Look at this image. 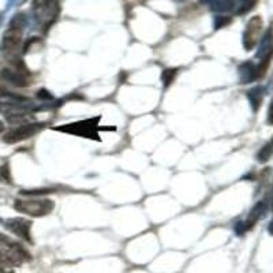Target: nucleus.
I'll return each instance as SVG.
<instances>
[{
    "mask_svg": "<svg viewBox=\"0 0 273 273\" xmlns=\"http://www.w3.org/2000/svg\"><path fill=\"white\" fill-rule=\"evenodd\" d=\"M262 28H264V22L261 17H253L249 21L245 33H243V47L246 51H252L257 45Z\"/></svg>",
    "mask_w": 273,
    "mask_h": 273,
    "instance_id": "5",
    "label": "nucleus"
},
{
    "mask_svg": "<svg viewBox=\"0 0 273 273\" xmlns=\"http://www.w3.org/2000/svg\"><path fill=\"white\" fill-rule=\"evenodd\" d=\"M14 208L21 213L32 217H42L49 215L55 203L47 198H32V200H15Z\"/></svg>",
    "mask_w": 273,
    "mask_h": 273,
    "instance_id": "2",
    "label": "nucleus"
},
{
    "mask_svg": "<svg viewBox=\"0 0 273 273\" xmlns=\"http://www.w3.org/2000/svg\"><path fill=\"white\" fill-rule=\"evenodd\" d=\"M262 89L261 88H254L253 91H249V97H250V101H252L253 107H254V111H257L259 108V104L262 101Z\"/></svg>",
    "mask_w": 273,
    "mask_h": 273,
    "instance_id": "13",
    "label": "nucleus"
},
{
    "mask_svg": "<svg viewBox=\"0 0 273 273\" xmlns=\"http://www.w3.org/2000/svg\"><path fill=\"white\" fill-rule=\"evenodd\" d=\"M0 182L11 183V174L7 160L0 159Z\"/></svg>",
    "mask_w": 273,
    "mask_h": 273,
    "instance_id": "12",
    "label": "nucleus"
},
{
    "mask_svg": "<svg viewBox=\"0 0 273 273\" xmlns=\"http://www.w3.org/2000/svg\"><path fill=\"white\" fill-rule=\"evenodd\" d=\"M257 0H228L227 1V6H228V10H231L234 14L237 15H242L249 13L254 4H255Z\"/></svg>",
    "mask_w": 273,
    "mask_h": 273,
    "instance_id": "10",
    "label": "nucleus"
},
{
    "mask_svg": "<svg viewBox=\"0 0 273 273\" xmlns=\"http://www.w3.org/2000/svg\"><path fill=\"white\" fill-rule=\"evenodd\" d=\"M3 130H4V125L3 122H0V133H3Z\"/></svg>",
    "mask_w": 273,
    "mask_h": 273,
    "instance_id": "21",
    "label": "nucleus"
},
{
    "mask_svg": "<svg viewBox=\"0 0 273 273\" xmlns=\"http://www.w3.org/2000/svg\"><path fill=\"white\" fill-rule=\"evenodd\" d=\"M176 74H178V70H176V69H167V70L163 71L161 79H163V82H164V86H165V88H168L169 85L174 82Z\"/></svg>",
    "mask_w": 273,
    "mask_h": 273,
    "instance_id": "14",
    "label": "nucleus"
},
{
    "mask_svg": "<svg viewBox=\"0 0 273 273\" xmlns=\"http://www.w3.org/2000/svg\"><path fill=\"white\" fill-rule=\"evenodd\" d=\"M59 4L55 0H35V11L38 19L41 21L44 32L55 22L59 15Z\"/></svg>",
    "mask_w": 273,
    "mask_h": 273,
    "instance_id": "3",
    "label": "nucleus"
},
{
    "mask_svg": "<svg viewBox=\"0 0 273 273\" xmlns=\"http://www.w3.org/2000/svg\"><path fill=\"white\" fill-rule=\"evenodd\" d=\"M42 127H44L42 123H25V125H21L19 127L13 128V130H10L8 133L4 134L3 141H4L6 144H17V142H21V141L32 138L33 135H36V134L41 130Z\"/></svg>",
    "mask_w": 273,
    "mask_h": 273,
    "instance_id": "4",
    "label": "nucleus"
},
{
    "mask_svg": "<svg viewBox=\"0 0 273 273\" xmlns=\"http://www.w3.org/2000/svg\"><path fill=\"white\" fill-rule=\"evenodd\" d=\"M0 79L8 82L15 88H26L30 82V74H25L22 71L17 70L14 67H8V69H3L0 71Z\"/></svg>",
    "mask_w": 273,
    "mask_h": 273,
    "instance_id": "8",
    "label": "nucleus"
},
{
    "mask_svg": "<svg viewBox=\"0 0 273 273\" xmlns=\"http://www.w3.org/2000/svg\"><path fill=\"white\" fill-rule=\"evenodd\" d=\"M231 23V18H225V17H217L216 19V28H223L225 25Z\"/></svg>",
    "mask_w": 273,
    "mask_h": 273,
    "instance_id": "17",
    "label": "nucleus"
},
{
    "mask_svg": "<svg viewBox=\"0 0 273 273\" xmlns=\"http://www.w3.org/2000/svg\"><path fill=\"white\" fill-rule=\"evenodd\" d=\"M269 231H271V234H272V235H273V221H272V223H271V227H269Z\"/></svg>",
    "mask_w": 273,
    "mask_h": 273,
    "instance_id": "22",
    "label": "nucleus"
},
{
    "mask_svg": "<svg viewBox=\"0 0 273 273\" xmlns=\"http://www.w3.org/2000/svg\"><path fill=\"white\" fill-rule=\"evenodd\" d=\"M22 42V25L15 23L13 21L11 26L3 36L1 40V51L7 54H14L17 49L19 48Z\"/></svg>",
    "mask_w": 273,
    "mask_h": 273,
    "instance_id": "6",
    "label": "nucleus"
},
{
    "mask_svg": "<svg viewBox=\"0 0 273 273\" xmlns=\"http://www.w3.org/2000/svg\"><path fill=\"white\" fill-rule=\"evenodd\" d=\"M48 193H55L54 189H38V190H22V196H29V197H40L44 194H48Z\"/></svg>",
    "mask_w": 273,
    "mask_h": 273,
    "instance_id": "16",
    "label": "nucleus"
},
{
    "mask_svg": "<svg viewBox=\"0 0 273 273\" xmlns=\"http://www.w3.org/2000/svg\"><path fill=\"white\" fill-rule=\"evenodd\" d=\"M268 122L273 125V100L272 104H271V108H269V112H268Z\"/></svg>",
    "mask_w": 273,
    "mask_h": 273,
    "instance_id": "19",
    "label": "nucleus"
},
{
    "mask_svg": "<svg viewBox=\"0 0 273 273\" xmlns=\"http://www.w3.org/2000/svg\"><path fill=\"white\" fill-rule=\"evenodd\" d=\"M88 125V120L86 122H79V123H74V125H66V127H56V130H60V131H64V133H71V134H77L79 135L81 130L82 131V137H89V138H96L97 134L93 133V128H94V125L93 126H86Z\"/></svg>",
    "mask_w": 273,
    "mask_h": 273,
    "instance_id": "9",
    "label": "nucleus"
},
{
    "mask_svg": "<svg viewBox=\"0 0 273 273\" xmlns=\"http://www.w3.org/2000/svg\"><path fill=\"white\" fill-rule=\"evenodd\" d=\"M28 259H30V254L22 245L0 234V265L17 266Z\"/></svg>",
    "mask_w": 273,
    "mask_h": 273,
    "instance_id": "1",
    "label": "nucleus"
},
{
    "mask_svg": "<svg viewBox=\"0 0 273 273\" xmlns=\"http://www.w3.org/2000/svg\"><path fill=\"white\" fill-rule=\"evenodd\" d=\"M0 273H14V271L6 265H0Z\"/></svg>",
    "mask_w": 273,
    "mask_h": 273,
    "instance_id": "20",
    "label": "nucleus"
},
{
    "mask_svg": "<svg viewBox=\"0 0 273 273\" xmlns=\"http://www.w3.org/2000/svg\"><path fill=\"white\" fill-rule=\"evenodd\" d=\"M0 97L1 98H13V100H17V101H26L28 98L22 97L19 94H15L13 91H7L6 88L0 86Z\"/></svg>",
    "mask_w": 273,
    "mask_h": 273,
    "instance_id": "15",
    "label": "nucleus"
},
{
    "mask_svg": "<svg viewBox=\"0 0 273 273\" xmlns=\"http://www.w3.org/2000/svg\"><path fill=\"white\" fill-rule=\"evenodd\" d=\"M37 97L40 100H52V94L47 89H41V91H37Z\"/></svg>",
    "mask_w": 273,
    "mask_h": 273,
    "instance_id": "18",
    "label": "nucleus"
},
{
    "mask_svg": "<svg viewBox=\"0 0 273 273\" xmlns=\"http://www.w3.org/2000/svg\"><path fill=\"white\" fill-rule=\"evenodd\" d=\"M4 227L7 228L8 231L13 232L14 235L19 237L23 240H26L29 243H32V237H30V228H32V221L26 220V218H8L4 221Z\"/></svg>",
    "mask_w": 273,
    "mask_h": 273,
    "instance_id": "7",
    "label": "nucleus"
},
{
    "mask_svg": "<svg viewBox=\"0 0 273 273\" xmlns=\"http://www.w3.org/2000/svg\"><path fill=\"white\" fill-rule=\"evenodd\" d=\"M272 153H273V138L266 144L265 146L259 150L258 154H257V159H258V161H261V163H265V161H268L269 159H271Z\"/></svg>",
    "mask_w": 273,
    "mask_h": 273,
    "instance_id": "11",
    "label": "nucleus"
}]
</instances>
